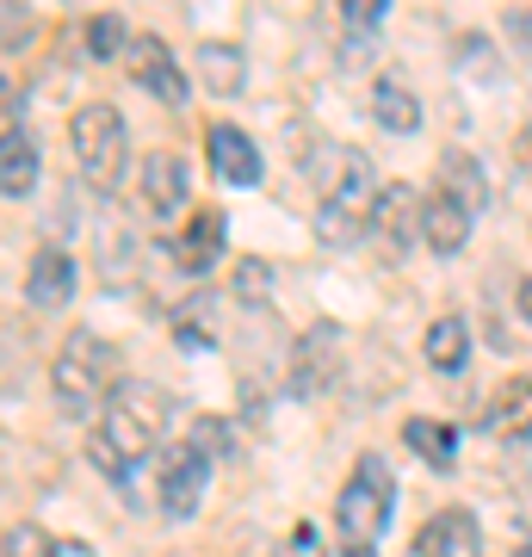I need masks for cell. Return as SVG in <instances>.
Masks as SVG:
<instances>
[{"label": "cell", "mask_w": 532, "mask_h": 557, "mask_svg": "<svg viewBox=\"0 0 532 557\" xmlns=\"http://www.w3.org/2000/svg\"><path fill=\"white\" fill-rule=\"evenodd\" d=\"M161 428H168V397H161L156 384L124 379L119 391L106 397V409H99V428H94V440H87V453H94V465L106 478L124 483L143 458L156 453Z\"/></svg>", "instance_id": "cell-1"}, {"label": "cell", "mask_w": 532, "mask_h": 557, "mask_svg": "<svg viewBox=\"0 0 532 557\" xmlns=\"http://www.w3.org/2000/svg\"><path fill=\"white\" fill-rule=\"evenodd\" d=\"M316 174H322V205H316V236L329 248H354L366 230H372V205L384 186H372V161L359 149H322L316 156Z\"/></svg>", "instance_id": "cell-2"}, {"label": "cell", "mask_w": 532, "mask_h": 557, "mask_svg": "<svg viewBox=\"0 0 532 557\" xmlns=\"http://www.w3.org/2000/svg\"><path fill=\"white\" fill-rule=\"evenodd\" d=\"M391 508H396V478L391 465L378 453H366L354 465V478L335 502V539H341V557H378V539L391 527Z\"/></svg>", "instance_id": "cell-3"}, {"label": "cell", "mask_w": 532, "mask_h": 557, "mask_svg": "<svg viewBox=\"0 0 532 557\" xmlns=\"http://www.w3.org/2000/svg\"><path fill=\"white\" fill-rule=\"evenodd\" d=\"M50 384H57L62 409H94L99 397H112L119 391V347L99 335H75L69 347L57 354V366H50Z\"/></svg>", "instance_id": "cell-4"}, {"label": "cell", "mask_w": 532, "mask_h": 557, "mask_svg": "<svg viewBox=\"0 0 532 557\" xmlns=\"http://www.w3.org/2000/svg\"><path fill=\"white\" fill-rule=\"evenodd\" d=\"M124 143H131V131H124V119L112 106H81L75 119H69V149H75V168L94 193H112L119 186Z\"/></svg>", "instance_id": "cell-5"}, {"label": "cell", "mask_w": 532, "mask_h": 557, "mask_svg": "<svg viewBox=\"0 0 532 557\" xmlns=\"http://www.w3.org/2000/svg\"><path fill=\"white\" fill-rule=\"evenodd\" d=\"M205 478H211V458L198 453L193 440H174L168 453H161V515L186 520L205 496Z\"/></svg>", "instance_id": "cell-6"}, {"label": "cell", "mask_w": 532, "mask_h": 557, "mask_svg": "<svg viewBox=\"0 0 532 557\" xmlns=\"http://www.w3.org/2000/svg\"><path fill=\"white\" fill-rule=\"evenodd\" d=\"M124 69H131V81H137L143 94H156L161 106H180V100H186V75H180L174 50H168L156 32L131 38V50H124Z\"/></svg>", "instance_id": "cell-7"}, {"label": "cell", "mask_w": 532, "mask_h": 557, "mask_svg": "<svg viewBox=\"0 0 532 557\" xmlns=\"http://www.w3.org/2000/svg\"><path fill=\"white\" fill-rule=\"evenodd\" d=\"M372 242L384 255H403L409 242H421V199H415V186H384L372 205Z\"/></svg>", "instance_id": "cell-8"}, {"label": "cell", "mask_w": 532, "mask_h": 557, "mask_svg": "<svg viewBox=\"0 0 532 557\" xmlns=\"http://www.w3.org/2000/svg\"><path fill=\"white\" fill-rule=\"evenodd\" d=\"M421 242L434 248V255H458L465 242H471V205H458L446 186L421 199Z\"/></svg>", "instance_id": "cell-9"}, {"label": "cell", "mask_w": 532, "mask_h": 557, "mask_svg": "<svg viewBox=\"0 0 532 557\" xmlns=\"http://www.w3.org/2000/svg\"><path fill=\"white\" fill-rule=\"evenodd\" d=\"M186 186H193V174H186V161L174 149H156V156L143 161V205L156 218H174L180 205H186Z\"/></svg>", "instance_id": "cell-10"}, {"label": "cell", "mask_w": 532, "mask_h": 557, "mask_svg": "<svg viewBox=\"0 0 532 557\" xmlns=\"http://www.w3.org/2000/svg\"><path fill=\"white\" fill-rule=\"evenodd\" d=\"M477 520L465 508H440L421 533H415V557H477Z\"/></svg>", "instance_id": "cell-11"}, {"label": "cell", "mask_w": 532, "mask_h": 557, "mask_svg": "<svg viewBox=\"0 0 532 557\" xmlns=\"http://www.w3.org/2000/svg\"><path fill=\"white\" fill-rule=\"evenodd\" d=\"M223 236H230V230H223V211H198V218L174 236V267L180 273H211L218 255H223Z\"/></svg>", "instance_id": "cell-12"}, {"label": "cell", "mask_w": 532, "mask_h": 557, "mask_svg": "<svg viewBox=\"0 0 532 557\" xmlns=\"http://www.w3.org/2000/svg\"><path fill=\"white\" fill-rule=\"evenodd\" d=\"M25 298L38 304V310L69 304V298H75V260L62 255V248H38L32 273H25Z\"/></svg>", "instance_id": "cell-13"}, {"label": "cell", "mask_w": 532, "mask_h": 557, "mask_svg": "<svg viewBox=\"0 0 532 557\" xmlns=\"http://www.w3.org/2000/svg\"><path fill=\"white\" fill-rule=\"evenodd\" d=\"M205 143H211V174H218L223 186H255V180H260V149L242 137V131L218 124Z\"/></svg>", "instance_id": "cell-14"}, {"label": "cell", "mask_w": 532, "mask_h": 557, "mask_svg": "<svg viewBox=\"0 0 532 557\" xmlns=\"http://www.w3.org/2000/svg\"><path fill=\"white\" fill-rule=\"evenodd\" d=\"M483 428H490L495 440H532V384L527 379L502 384L490 397V409H483Z\"/></svg>", "instance_id": "cell-15"}, {"label": "cell", "mask_w": 532, "mask_h": 557, "mask_svg": "<svg viewBox=\"0 0 532 557\" xmlns=\"http://www.w3.org/2000/svg\"><path fill=\"white\" fill-rule=\"evenodd\" d=\"M32 186H38V143L25 137V124H7V137H0V193L25 199Z\"/></svg>", "instance_id": "cell-16"}, {"label": "cell", "mask_w": 532, "mask_h": 557, "mask_svg": "<svg viewBox=\"0 0 532 557\" xmlns=\"http://www.w3.org/2000/svg\"><path fill=\"white\" fill-rule=\"evenodd\" d=\"M372 112H378V124H384V131H396V137L421 131V100H415L396 75H378L372 81Z\"/></svg>", "instance_id": "cell-17"}, {"label": "cell", "mask_w": 532, "mask_h": 557, "mask_svg": "<svg viewBox=\"0 0 532 557\" xmlns=\"http://www.w3.org/2000/svg\"><path fill=\"white\" fill-rule=\"evenodd\" d=\"M335 347H341V329H335V322H322V329H310V335H304V347H297V379H292L297 397H316V391H322Z\"/></svg>", "instance_id": "cell-18"}, {"label": "cell", "mask_w": 532, "mask_h": 557, "mask_svg": "<svg viewBox=\"0 0 532 557\" xmlns=\"http://www.w3.org/2000/svg\"><path fill=\"white\" fill-rule=\"evenodd\" d=\"M198 75H205V87H211V94H242V81H248V62H242L236 44L211 38V44H198Z\"/></svg>", "instance_id": "cell-19"}, {"label": "cell", "mask_w": 532, "mask_h": 557, "mask_svg": "<svg viewBox=\"0 0 532 557\" xmlns=\"http://www.w3.org/2000/svg\"><path fill=\"white\" fill-rule=\"evenodd\" d=\"M403 440H409V446H415L421 458H428L434 471H453V465H458V434L446 428V421L415 416V421H403Z\"/></svg>", "instance_id": "cell-20"}, {"label": "cell", "mask_w": 532, "mask_h": 557, "mask_svg": "<svg viewBox=\"0 0 532 557\" xmlns=\"http://www.w3.org/2000/svg\"><path fill=\"white\" fill-rule=\"evenodd\" d=\"M465 359H471V329L458 317H440L434 329H428V366H434V372H458Z\"/></svg>", "instance_id": "cell-21"}, {"label": "cell", "mask_w": 532, "mask_h": 557, "mask_svg": "<svg viewBox=\"0 0 532 557\" xmlns=\"http://www.w3.org/2000/svg\"><path fill=\"white\" fill-rule=\"evenodd\" d=\"M174 341H180V347H193V354L218 341V335H211V298H193L186 310H180V317H174Z\"/></svg>", "instance_id": "cell-22"}, {"label": "cell", "mask_w": 532, "mask_h": 557, "mask_svg": "<svg viewBox=\"0 0 532 557\" xmlns=\"http://www.w3.org/2000/svg\"><path fill=\"white\" fill-rule=\"evenodd\" d=\"M119 50H131V38H124V20L119 13H94L87 20V57H119Z\"/></svg>", "instance_id": "cell-23"}, {"label": "cell", "mask_w": 532, "mask_h": 557, "mask_svg": "<svg viewBox=\"0 0 532 557\" xmlns=\"http://www.w3.org/2000/svg\"><path fill=\"white\" fill-rule=\"evenodd\" d=\"M446 180H458L453 199H458V205H471V211L490 199V186H483V168H477V161H465V156H446Z\"/></svg>", "instance_id": "cell-24"}, {"label": "cell", "mask_w": 532, "mask_h": 557, "mask_svg": "<svg viewBox=\"0 0 532 557\" xmlns=\"http://www.w3.org/2000/svg\"><path fill=\"white\" fill-rule=\"evenodd\" d=\"M236 298L242 304H267L273 298V267H267V260H242L236 267Z\"/></svg>", "instance_id": "cell-25"}, {"label": "cell", "mask_w": 532, "mask_h": 557, "mask_svg": "<svg viewBox=\"0 0 532 557\" xmlns=\"http://www.w3.org/2000/svg\"><path fill=\"white\" fill-rule=\"evenodd\" d=\"M193 446H198L205 458H223V453H230V428H223L218 416H198V421H193Z\"/></svg>", "instance_id": "cell-26"}, {"label": "cell", "mask_w": 532, "mask_h": 557, "mask_svg": "<svg viewBox=\"0 0 532 557\" xmlns=\"http://www.w3.org/2000/svg\"><path fill=\"white\" fill-rule=\"evenodd\" d=\"M50 545H57V539H44L38 527H13V533H7V557H50Z\"/></svg>", "instance_id": "cell-27"}, {"label": "cell", "mask_w": 532, "mask_h": 557, "mask_svg": "<svg viewBox=\"0 0 532 557\" xmlns=\"http://www.w3.org/2000/svg\"><path fill=\"white\" fill-rule=\"evenodd\" d=\"M341 13H347V25H354V32H372V25L391 13V0H341Z\"/></svg>", "instance_id": "cell-28"}, {"label": "cell", "mask_w": 532, "mask_h": 557, "mask_svg": "<svg viewBox=\"0 0 532 557\" xmlns=\"http://www.w3.org/2000/svg\"><path fill=\"white\" fill-rule=\"evenodd\" d=\"M279 557H329V545H322V533L316 527H297L292 539H285V552Z\"/></svg>", "instance_id": "cell-29"}, {"label": "cell", "mask_w": 532, "mask_h": 557, "mask_svg": "<svg viewBox=\"0 0 532 557\" xmlns=\"http://www.w3.org/2000/svg\"><path fill=\"white\" fill-rule=\"evenodd\" d=\"M508 38L532 57V7H514V13H508Z\"/></svg>", "instance_id": "cell-30"}, {"label": "cell", "mask_w": 532, "mask_h": 557, "mask_svg": "<svg viewBox=\"0 0 532 557\" xmlns=\"http://www.w3.org/2000/svg\"><path fill=\"white\" fill-rule=\"evenodd\" d=\"M7 50H25L20 44V0H7Z\"/></svg>", "instance_id": "cell-31"}, {"label": "cell", "mask_w": 532, "mask_h": 557, "mask_svg": "<svg viewBox=\"0 0 532 557\" xmlns=\"http://www.w3.org/2000/svg\"><path fill=\"white\" fill-rule=\"evenodd\" d=\"M50 557H94V552H87V545H75V539H57V545H50Z\"/></svg>", "instance_id": "cell-32"}, {"label": "cell", "mask_w": 532, "mask_h": 557, "mask_svg": "<svg viewBox=\"0 0 532 557\" xmlns=\"http://www.w3.org/2000/svg\"><path fill=\"white\" fill-rule=\"evenodd\" d=\"M514 304H520V317L532 322V278H520V292H514Z\"/></svg>", "instance_id": "cell-33"}, {"label": "cell", "mask_w": 532, "mask_h": 557, "mask_svg": "<svg viewBox=\"0 0 532 557\" xmlns=\"http://www.w3.org/2000/svg\"><path fill=\"white\" fill-rule=\"evenodd\" d=\"M520 156H527V174H532V131H527V143H520Z\"/></svg>", "instance_id": "cell-34"}, {"label": "cell", "mask_w": 532, "mask_h": 557, "mask_svg": "<svg viewBox=\"0 0 532 557\" xmlns=\"http://www.w3.org/2000/svg\"><path fill=\"white\" fill-rule=\"evenodd\" d=\"M514 557H532V545H520V552H514Z\"/></svg>", "instance_id": "cell-35"}]
</instances>
